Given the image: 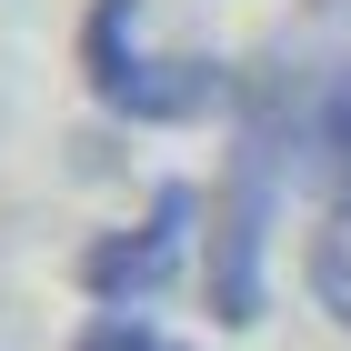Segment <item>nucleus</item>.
Wrapping results in <instances>:
<instances>
[{"label": "nucleus", "instance_id": "obj_1", "mask_svg": "<svg viewBox=\"0 0 351 351\" xmlns=\"http://www.w3.org/2000/svg\"><path fill=\"white\" fill-rule=\"evenodd\" d=\"M311 110L322 90H301L281 60L241 81V141H231V181L211 191V261H201V291H211V322L251 331L271 311V211H281V161L311 141Z\"/></svg>", "mask_w": 351, "mask_h": 351}, {"label": "nucleus", "instance_id": "obj_2", "mask_svg": "<svg viewBox=\"0 0 351 351\" xmlns=\"http://www.w3.org/2000/svg\"><path fill=\"white\" fill-rule=\"evenodd\" d=\"M81 81L101 110H121V121H151V131H171V121H201V110L231 101V71L201 51H141V0H90L81 21Z\"/></svg>", "mask_w": 351, "mask_h": 351}, {"label": "nucleus", "instance_id": "obj_3", "mask_svg": "<svg viewBox=\"0 0 351 351\" xmlns=\"http://www.w3.org/2000/svg\"><path fill=\"white\" fill-rule=\"evenodd\" d=\"M191 221H201V191H191V181H161L141 221H121V231H101V241L81 251V291L101 301V311L161 301L171 281H181V261H191Z\"/></svg>", "mask_w": 351, "mask_h": 351}, {"label": "nucleus", "instance_id": "obj_4", "mask_svg": "<svg viewBox=\"0 0 351 351\" xmlns=\"http://www.w3.org/2000/svg\"><path fill=\"white\" fill-rule=\"evenodd\" d=\"M311 301L351 331V181L322 201V231H311Z\"/></svg>", "mask_w": 351, "mask_h": 351}, {"label": "nucleus", "instance_id": "obj_5", "mask_svg": "<svg viewBox=\"0 0 351 351\" xmlns=\"http://www.w3.org/2000/svg\"><path fill=\"white\" fill-rule=\"evenodd\" d=\"M71 351H181V341H171V331H151L141 311H101V322H90Z\"/></svg>", "mask_w": 351, "mask_h": 351}]
</instances>
